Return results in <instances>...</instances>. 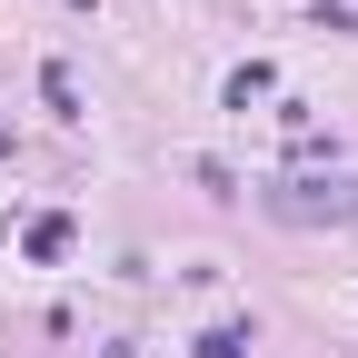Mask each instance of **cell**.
<instances>
[{
    "label": "cell",
    "instance_id": "7a4b0ae2",
    "mask_svg": "<svg viewBox=\"0 0 358 358\" xmlns=\"http://www.w3.org/2000/svg\"><path fill=\"white\" fill-rule=\"evenodd\" d=\"M20 249H30V259H60V249H70V219H60V209H50V219H30V239H20Z\"/></svg>",
    "mask_w": 358,
    "mask_h": 358
},
{
    "label": "cell",
    "instance_id": "5b68a950",
    "mask_svg": "<svg viewBox=\"0 0 358 358\" xmlns=\"http://www.w3.org/2000/svg\"><path fill=\"white\" fill-rule=\"evenodd\" d=\"M249 100H268V60H249V70L229 80V110H249Z\"/></svg>",
    "mask_w": 358,
    "mask_h": 358
},
{
    "label": "cell",
    "instance_id": "3957f363",
    "mask_svg": "<svg viewBox=\"0 0 358 358\" xmlns=\"http://www.w3.org/2000/svg\"><path fill=\"white\" fill-rule=\"evenodd\" d=\"M40 100H50V110H60V120H80V80H70V70H60V60H50V70H40Z\"/></svg>",
    "mask_w": 358,
    "mask_h": 358
},
{
    "label": "cell",
    "instance_id": "6da1fadb",
    "mask_svg": "<svg viewBox=\"0 0 358 358\" xmlns=\"http://www.w3.org/2000/svg\"><path fill=\"white\" fill-rule=\"evenodd\" d=\"M259 209L279 219V229H358V179L338 169H308V179H268Z\"/></svg>",
    "mask_w": 358,
    "mask_h": 358
},
{
    "label": "cell",
    "instance_id": "277c9868",
    "mask_svg": "<svg viewBox=\"0 0 358 358\" xmlns=\"http://www.w3.org/2000/svg\"><path fill=\"white\" fill-rule=\"evenodd\" d=\"M249 348H259V329H209L189 358H249Z\"/></svg>",
    "mask_w": 358,
    "mask_h": 358
}]
</instances>
